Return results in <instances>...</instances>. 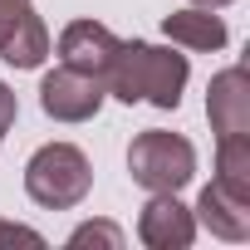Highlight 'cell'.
Here are the masks:
<instances>
[{"mask_svg":"<svg viewBox=\"0 0 250 250\" xmlns=\"http://www.w3.org/2000/svg\"><path fill=\"white\" fill-rule=\"evenodd\" d=\"M187 79H191L187 54L162 49V44H143V40H123L108 74H103V88L123 103H152V108L172 113L182 103Z\"/></svg>","mask_w":250,"mask_h":250,"instance_id":"1","label":"cell"},{"mask_svg":"<svg viewBox=\"0 0 250 250\" xmlns=\"http://www.w3.org/2000/svg\"><path fill=\"white\" fill-rule=\"evenodd\" d=\"M25 191L44 211H74L93 191V167H88L83 147H74V143H44L25 162Z\"/></svg>","mask_w":250,"mask_h":250,"instance_id":"2","label":"cell"},{"mask_svg":"<svg viewBox=\"0 0 250 250\" xmlns=\"http://www.w3.org/2000/svg\"><path fill=\"white\" fill-rule=\"evenodd\" d=\"M128 172H133V182L143 191H182L196 177V147L182 133L147 128L128 147Z\"/></svg>","mask_w":250,"mask_h":250,"instance_id":"3","label":"cell"},{"mask_svg":"<svg viewBox=\"0 0 250 250\" xmlns=\"http://www.w3.org/2000/svg\"><path fill=\"white\" fill-rule=\"evenodd\" d=\"M103 98H108L103 79L79 74V69H69V64H59V69H49V74L40 79V108H44L54 123H88V118H98Z\"/></svg>","mask_w":250,"mask_h":250,"instance_id":"4","label":"cell"},{"mask_svg":"<svg viewBox=\"0 0 250 250\" xmlns=\"http://www.w3.org/2000/svg\"><path fill=\"white\" fill-rule=\"evenodd\" d=\"M0 59L15 69H40L49 59V30L30 0H0Z\"/></svg>","mask_w":250,"mask_h":250,"instance_id":"5","label":"cell"},{"mask_svg":"<svg viewBox=\"0 0 250 250\" xmlns=\"http://www.w3.org/2000/svg\"><path fill=\"white\" fill-rule=\"evenodd\" d=\"M138 240L147 250H187L196 240V216L177 201V191H152V201L138 211Z\"/></svg>","mask_w":250,"mask_h":250,"instance_id":"6","label":"cell"},{"mask_svg":"<svg viewBox=\"0 0 250 250\" xmlns=\"http://www.w3.org/2000/svg\"><path fill=\"white\" fill-rule=\"evenodd\" d=\"M118 44H123V40H118L108 25H98V20H69L64 35H59V64L103 79L108 64H113V54H118Z\"/></svg>","mask_w":250,"mask_h":250,"instance_id":"7","label":"cell"},{"mask_svg":"<svg viewBox=\"0 0 250 250\" xmlns=\"http://www.w3.org/2000/svg\"><path fill=\"white\" fill-rule=\"evenodd\" d=\"M206 118H211V133L216 138H235L250 133V79L240 64L221 69L206 88Z\"/></svg>","mask_w":250,"mask_h":250,"instance_id":"8","label":"cell"},{"mask_svg":"<svg viewBox=\"0 0 250 250\" xmlns=\"http://www.w3.org/2000/svg\"><path fill=\"white\" fill-rule=\"evenodd\" d=\"M211 235L221 240H250V196L245 191H230L226 182L211 177V187L196 196V211H191Z\"/></svg>","mask_w":250,"mask_h":250,"instance_id":"9","label":"cell"},{"mask_svg":"<svg viewBox=\"0 0 250 250\" xmlns=\"http://www.w3.org/2000/svg\"><path fill=\"white\" fill-rule=\"evenodd\" d=\"M162 35L182 49H196V54H216L226 49V20L206 5H187V10H172L162 15Z\"/></svg>","mask_w":250,"mask_h":250,"instance_id":"10","label":"cell"},{"mask_svg":"<svg viewBox=\"0 0 250 250\" xmlns=\"http://www.w3.org/2000/svg\"><path fill=\"white\" fill-rule=\"evenodd\" d=\"M216 182H226L230 191L250 196V133L216 138Z\"/></svg>","mask_w":250,"mask_h":250,"instance_id":"11","label":"cell"},{"mask_svg":"<svg viewBox=\"0 0 250 250\" xmlns=\"http://www.w3.org/2000/svg\"><path fill=\"white\" fill-rule=\"evenodd\" d=\"M69 245H74V250H83V245H108V250H118V245H123V230H118L113 221H88V226H79V230L69 235Z\"/></svg>","mask_w":250,"mask_h":250,"instance_id":"12","label":"cell"},{"mask_svg":"<svg viewBox=\"0 0 250 250\" xmlns=\"http://www.w3.org/2000/svg\"><path fill=\"white\" fill-rule=\"evenodd\" d=\"M0 245H44V235L40 230H30V226H15V221H0Z\"/></svg>","mask_w":250,"mask_h":250,"instance_id":"13","label":"cell"},{"mask_svg":"<svg viewBox=\"0 0 250 250\" xmlns=\"http://www.w3.org/2000/svg\"><path fill=\"white\" fill-rule=\"evenodd\" d=\"M15 118H20V98H15L10 83H0V138L15 128Z\"/></svg>","mask_w":250,"mask_h":250,"instance_id":"14","label":"cell"},{"mask_svg":"<svg viewBox=\"0 0 250 250\" xmlns=\"http://www.w3.org/2000/svg\"><path fill=\"white\" fill-rule=\"evenodd\" d=\"M191 5H206V10H226L230 0H191Z\"/></svg>","mask_w":250,"mask_h":250,"instance_id":"15","label":"cell"}]
</instances>
